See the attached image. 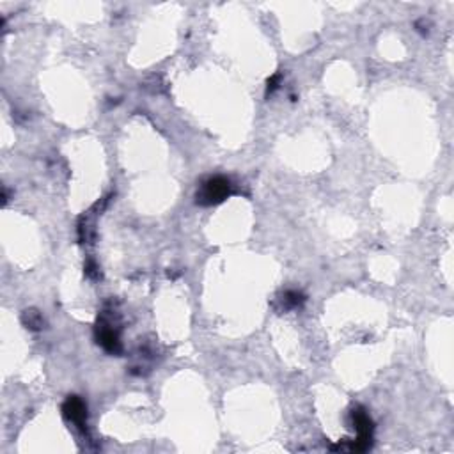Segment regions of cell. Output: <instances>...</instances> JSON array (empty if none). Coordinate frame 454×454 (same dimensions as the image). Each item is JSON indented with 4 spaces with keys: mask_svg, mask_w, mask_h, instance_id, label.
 I'll return each mask as SVG.
<instances>
[{
    "mask_svg": "<svg viewBox=\"0 0 454 454\" xmlns=\"http://www.w3.org/2000/svg\"><path fill=\"white\" fill-rule=\"evenodd\" d=\"M96 339H98V344H102L105 352L112 353V355H119L121 353L123 346H121V339H119L117 323L114 321V312L102 314V318H98Z\"/></svg>",
    "mask_w": 454,
    "mask_h": 454,
    "instance_id": "6da1fadb",
    "label": "cell"
},
{
    "mask_svg": "<svg viewBox=\"0 0 454 454\" xmlns=\"http://www.w3.org/2000/svg\"><path fill=\"white\" fill-rule=\"evenodd\" d=\"M352 421H353V426H355L357 433H359V437H357L355 442L350 444V446H346V447H343V449L355 451V453L368 451L373 444V430H375V426H373L371 415L364 410L362 407H355L352 410Z\"/></svg>",
    "mask_w": 454,
    "mask_h": 454,
    "instance_id": "7a4b0ae2",
    "label": "cell"
},
{
    "mask_svg": "<svg viewBox=\"0 0 454 454\" xmlns=\"http://www.w3.org/2000/svg\"><path fill=\"white\" fill-rule=\"evenodd\" d=\"M231 181L224 176H215V178L206 179L197 192V204L213 206L220 204L222 201L229 197Z\"/></svg>",
    "mask_w": 454,
    "mask_h": 454,
    "instance_id": "3957f363",
    "label": "cell"
},
{
    "mask_svg": "<svg viewBox=\"0 0 454 454\" xmlns=\"http://www.w3.org/2000/svg\"><path fill=\"white\" fill-rule=\"evenodd\" d=\"M64 417L79 428H86L87 424V405L79 396H70L63 405Z\"/></svg>",
    "mask_w": 454,
    "mask_h": 454,
    "instance_id": "277c9868",
    "label": "cell"
},
{
    "mask_svg": "<svg viewBox=\"0 0 454 454\" xmlns=\"http://www.w3.org/2000/svg\"><path fill=\"white\" fill-rule=\"evenodd\" d=\"M22 321H24L25 327L31 328V330H41V328H44V318L38 309H27V311H24Z\"/></svg>",
    "mask_w": 454,
    "mask_h": 454,
    "instance_id": "5b68a950",
    "label": "cell"
},
{
    "mask_svg": "<svg viewBox=\"0 0 454 454\" xmlns=\"http://www.w3.org/2000/svg\"><path fill=\"white\" fill-rule=\"evenodd\" d=\"M304 295H302V293H298V291H288L284 295V305L288 309H291V307H298V305H302L304 304Z\"/></svg>",
    "mask_w": 454,
    "mask_h": 454,
    "instance_id": "8992f818",
    "label": "cell"
},
{
    "mask_svg": "<svg viewBox=\"0 0 454 454\" xmlns=\"http://www.w3.org/2000/svg\"><path fill=\"white\" fill-rule=\"evenodd\" d=\"M279 79H281V76L275 75V76H273L272 80H268V91H270V92L275 91V89H277V82H279Z\"/></svg>",
    "mask_w": 454,
    "mask_h": 454,
    "instance_id": "52a82bcc",
    "label": "cell"
}]
</instances>
